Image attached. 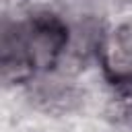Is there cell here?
Returning a JSON list of instances; mask_svg holds the SVG:
<instances>
[{
  "label": "cell",
  "mask_w": 132,
  "mask_h": 132,
  "mask_svg": "<svg viewBox=\"0 0 132 132\" xmlns=\"http://www.w3.org/2000/svg\"><path fill=\"white\" fill-rule=\"evenodd\" d=\"M99 50L103 68L116 82L132 78V23L113 29L99 43Z\"/></svg>",
  "instance_id": "6da1fadb"
},
{
  "label": "cell",
  "mask_w": 132,
  "mask_h": 132,
  "mask_svg": "<svg viewBox=\"0 0 132 132\" xmlns=\"http://www.w3.org/2000/svg\"><path fill=\"white\" fill-rule=\"evenodd\" d=\"M113 107H116V116L124 124L132 126V78L116 82Z\"/></svg>",
  "instance_id": "7a4b0ae2"
}]
</instances>
